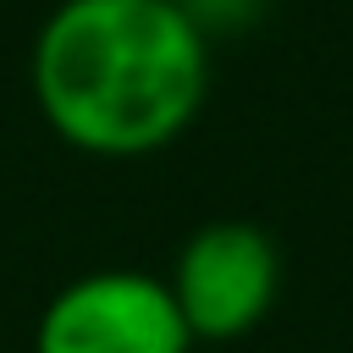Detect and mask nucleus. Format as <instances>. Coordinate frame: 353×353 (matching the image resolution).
Listing matches in <instances>:
<instances>
[{
  "mask_svg": "<svg viewBox=\"0 0 353 353\" xmlns=\"http://www.w3.org/2000/svg\"><path fill=\"white\" fill-rule=\"evenodd\" d=\"M50 132L99 160L176 143L210 94V39L176 0H61L28 55Z\"/></svg>",
  "mask_w": 353,
  "mask_h": 353,
  "instance_id": "nucleus-1",
  "label": "nucleus"
},
{
  "mask_svg": "<svg viewBox=\"0 0 353 353\" xmlns=\"http://www.w3.org/2000/svg\"><path fill=\"white\" fill-rule=\"evenodd\" d=\"M165 287L193 342H237L270 314L281 292V254L254 221H204L176 248Z\"/></svg>",
  "mask_w": 353,
  "mask_h": 353,
  "instance_id": "nucleus-2",
  "label": "nucleus"
},
{
  "mask_svg": "<svg viewBox=\"0 0 353 353\" xmlns=\"http://www.w3.org/2000/svg\"><path fill=\"white\" fill-rule=\"evenodd\" d=\"M193 331L149 270H88L66 281L33 331V353H188Z\"/></svg>",
  "mask_w": 353,
  "mask_h": 353,
  "instance_id": "nucleus-3",
  "label": "nucleus"
},
{
  "mask_svg": "<svg viewBox=\"0 0 353 353\" xmlns=\"http://www.w3.org/2000/svg\"><path fill=\"white\" fill-rule=\"evenodd\" d=\"M188 17H193V28L210 39V33H232V28H248L254 17H259V6L265 0H176Z\"/></svg>",
  "mask_w": 353,
  "mask_h": 353,
  "instance_id": "nucleus-4",
  "label": "nucleus"
}]
</instances>
